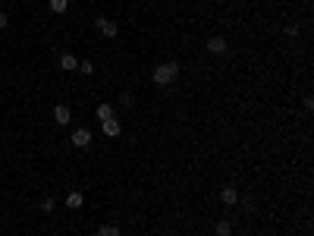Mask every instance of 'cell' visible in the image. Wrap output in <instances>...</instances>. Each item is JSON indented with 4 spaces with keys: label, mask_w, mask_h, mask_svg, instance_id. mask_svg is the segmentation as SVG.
Here are the masks:
<instances>
[{
    "label": "cell",
    "mask_w": 314,
    "mask_h": 236,
    "mask_svg": "<svg viewBox=\"0 0 314 236\" xmlns=\"http://www.w3.org/2000/svg\"><path fill=\"white\" fill-rule=\"evenodd\" d=\"M214 233H217V236H232V224H230V220H217Z\"/></svg>",
    "instance_id": "cell-10"
},
{
    "label": "cell",
    "mask_w": 314,
    "mask_h": 236,
    "mask_svg": "<svg viewBox=\"0 0 314 236\" xmlns=\"http://www.w3.org/2000/svg\"><path fill=\"white\" fill-rule=\"evenodd\" d=\"M79 73H82V76H91V73H95V63H91V60H82V63H79Z\"/></svg>",
    "instance_id": "cell-13"
},
{
    "label": "cell",
    "mask_w": 314,
    "mask_h": 236,
    "mask_svg": "<svg viewBox=\"0 0 314 236\" xmlns=\"http://www.w3.org/2000/svg\"><path fill=\"white\" fill-rule=\"evenodd\" d=\"M69 145H76V148H88V145H91V132L85 129V126H79V129L69 136Z\"/></svg>",
    "instance_id": "cell-3"
},
{
    "label": "cell",
    "mask_w": 314,
    "mask_h": 236,
    "mask_svg": "<svg viewBox=\"0 0 314 236\" xmlns=\"http://www.w3.org/2000/svg\"><path fill=\"white\" fill-rule=\"evenodd\" d=\"M50 10L53 13H66L69 10V0H50Z\"/></svg>",
    "instance_id": "cell-12"
},
{
    "label": "cell",
    "mask_w": 314,
    "mask_h": 236,
    "mask_svg": "<svg viewBox=\"0 0 314 236\" xmlns=\"http://www.w3.org/2000/svg\"><path fill=\"white\" fill-rule=\"evenodd\" d=\"M69 120H72V110H69V104H57V107H53V123L66 126Z\"/></svg>",
    "instance_id": "cell-4"
},
{
    "label": "cell",
    "mask_w": 314,
    "mask_h": 236,
    "mask_svg": "<svg viewBox=\"0 0 314 236\" xmlns=\"http://www.w3.org/2000/svg\"><path fill=\"white\" fill-rule=\"evenodd\" d=\"M95 25L104 32L107 38H116V35H119V25L113 22V19H107V16H98V19H95Z\"/></svg>",
    "instance_id": "cell-2"
},
{
    "label": "cell",
    "mask_w": 314,
    "mask_h": 236,
    "mask_svg": "<svg viewBox=\"0 0 314 236\" xmlns=\"http://www.w3.org/2000/svg\"><path fill=\"white\" fill-rule=\"evenodd\" d=\"M41 211H44V214L53 211V199H41Z\"/></svg>",
    "instance_id": "cell-15"
},
{
    "label": "cell",
    "mask_w": 314,
    "mask_h": 236,
    "mask_svg": "<svg viewBox=\"0 0 314 236\" xmlns=\"http://www.w3.org/2000/svg\"><path fill=\"white\" fill-rule=\"evenodd\" d=\"M176 76H179V63H173V60H170V63L154 66V82H157V85H170Z\"/></svg>",
    "instance_id": "cell-1"
},
{
    "label": "cell",
    "mask_w": 314,
    "mask_h": 236,
    "mask_svg": "<svg viewBox=\"0 0 314 236\" xmlns=\"http://www.w3.org/2000/svg\"><path fill=\"white\" fill-rule=\"evenodd\" d=\"M6 25H10V16H6V13H0V29H6Z\"/></svg>",
    "instance_id": "cell-17"
},
{
    "label": "cell",
    "mask_w": 314,
    "mask_h": 236,
    "mask_svg": "<svg viewBox=\"0 0 314 236\" xmlns=\"http://www.w3.org/2000/svg\"><path fill=\"white\" fill-rule=\"evenodd\" d=\"M101 129H104V136L116 139V136H119V129H123V126H119V120H116V117H110V120H104V123H101Z\"/></svg>",
    "instance_id": "cell-5"
},
{
    "label": "cell",
    "mask_w": 314,
    "mask_h": 236,
    "mask_svg": "<svg viewBox=\"0 0 314 236\" xmlns=\"http://www.w3.org/2000/svg\"><path fill=\"white\" fill-rule=\"evenodd\" d=\"M208 54H226V38H220V35H214V38H208Z\"/></svg>",
    "instance_id": "cell-6"
},
{
    "label": "cell",
    "mask_w": 314,
    "mask_h": 236,
    "mask_svg": "<svg viewBox=\"0 0 314 236\" xmlns=\"http://www.w3.org/2000/svg\"><path fill=\"white\" fill-rule=\"evenodd\" d=\"M283 32H286V35H289V38H296V35H298V25H292V22H289V25H286Z\"/></svg>",
    "instance_id": "cell-16"
},
{
    "label": "cell",
    "mask_w": 314,
    "mask_h": 236,
    "mask_svg": "<svg viewBox=\"0 0 314 236\" xmlns=\"http://www.w3.org/2000/svg\"><path fill=\"white\" fill-rule=\"evenodd\" d=\"M60 70H79V60L72 57V54H63V57H60Z\"/></svg>",
    "instance_id": "cell-9"
},
{
    "label": "cell",
    "mask_w": 314,
    "mask_h": 236,
    "mask_svg": "<svg viewBox=\"0 0 314 236\" xmlns=\"http://www.w3.org/2000/svg\"><path fill=\"white\" fill-rule=\"evenodd\" d=\"M101 236H123V233H119V227L107 224V227H101Z\"/></svg>",
    "instance_id": "cell-14"
},
{
    "label": "cell",
    "mask_w": 314,
    "mask_h": 236,
    "mask_svg": "<svg viewBox=\"0 0 314 236\" xmlns=\"http://www.w3.org/2000/svg\"><path fill=\"white\" fill-rule=\"evenodd\" d=\"M91 236H101V230H98V233H91Z\"/></svg>",
    "instance_id": "cell-18"
},
{
    "label": "cell",
    "mask_w": 314,
    "mask_h": 236,
    "mask_svg": "<svg viewBox=\"0 0 314 236\" xmlns=\"http://www.w3.org/2000/svg\"><path fill=\"white\" fill-rule=\"evenodd\" d=\"M82 205H85V195L82 192H69V195H66V208L76 211V208H82Z\"/></svg>",
    "instance_id": "cell-8"
},
{
    "label": "cell",
    "mask_w": 314,
    "mask_h": 236,
    "mask_svg": "<svg viewBox=\"0 0 314 236\" xmlns=\"http://www.w3.org/2000/svg\"><path fill=\"white\" fill-rule=\"evenodd\" d=\"M220 201H223V205H236V201H239V192L232 186H223V189H220Z\"/></svg>",
    "instance_id": "cell-7"
},
{
    "label": "cell",
    "mask_w": 314,
    "mask_h": 236,
    "mask_svg": "<svg viewBox=\"0 0 314 236\" xmlns=\"http://www.w3.org/2000/svg\"><path fill=\"white\" fill-rule=\"evenodd\" d=\"M95 117H98V120H101V123H104V120H110V117H113V107H110V104H98Z\"/></svg>",
    "instance_id": "cell-11"
}]
</instances>
